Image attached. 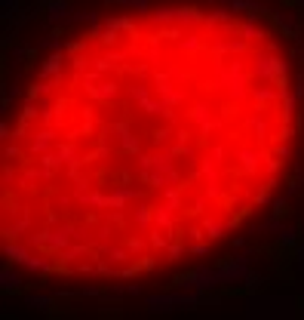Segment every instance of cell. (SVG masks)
Returning <instances> with one entry per match:
<instances>
[{"instance_id":"1","label":"cell","mask_w":304,"mask_h":320,"mask_svg":"<svg viewBox=\"0 0 304 320\" xmlns=\"http://www.w3.org/2000/svg\"><path fill=\"white\" fill-rule=\"evenodd\" d=\"M279 22L246 0H104L22 62L3 117L6 256L138 277L271 200L301 130Z\"/></svg>"}]
</instances>
